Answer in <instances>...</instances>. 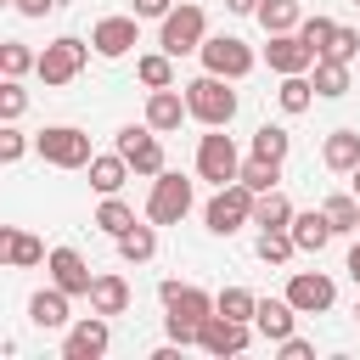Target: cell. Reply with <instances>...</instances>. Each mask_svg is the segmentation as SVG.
<instances>
[{"instance_id": "f6af8a7d", "label": "cell", "mask_w": 360, "mask_h": 360, "mask_svg": "<svg viewBox=\"0 0 360 360\" xmlns=\"http://www.w3.org/2000/svg\"><path fill=\"white\" fill-rule=\"evenodd\" d=\"M51 6H56V0H17V11H22V17H45Z\"/></svg>"}, {"instance_id": "1f68e13d", "label": "cell", "mask_w": 360, "mask_h": 360, "mask_svg": "<svg viewBox=\"0 0 360 360\" xmlns=\"http://www.w3.org/2000/svg\"><path fill=\"white\" fill-rule=\"evenodd\" d=\"M287 146H292V135H287L281 124H259V129H253V158L281 163V158H287Z\"/></svg>"}, {"instance_id": "7c38bea8", "label": "cell", "mask_w": 360, "mask_h": 360, "mask_svg": "<svg viewBox=\"0 0 360 360\" xmlns=\"http://www.w3.org/2000/svg\"><path fill=\"white\" fill-rule=\"evenodd\" d=\"M118 152L129 158L135 174H163V141L152 135V124H146V129H135V124L118 129Z\"/></svg>"}, {"instance_id": "ac0fdd59", "label": "cell", "mask_w": 360, "mask_h": 360, "mask_svg": "<svg viewBox=\"0 0 360 360\" xmlns=\"http://www.w3.org/2000/svg\"><path fill=\"white\" fill-rule=\"evenodd\" d=\"M292 321H298V309L287 298H259V309H253V332H264L270 343L292 338Z\"/></svg>"}, {"instance_id": "ab89813d", "label": "cell", "mask_w": 360, "mask_h": 360, "mask_svg": "<svg viewBox=\"0 0 360 360\" xmlns=\"http://www.w3.org/2000/svg\"><path fill=\"white\" fill-rule=\"evenodd\" d=\"M326 56H338V62H354V56H360V34H354V28H338Z\"/></svg>"}, {"instance_id": "d590c367", "label": "cell", "mask_w": 360, "mask_h": 360, "mask_svg": "<svg viewBox=\"0 0 360 360\" xmlns=\"http://www.w3.org/2000/svg\"><path fill=\"white\" fill-rule=\"evenodd\" d=\"M214 309H219V315H231V321H253V309H259V298H253L248 287H225V292L214 298Z\"/></svg>"}, {"instance_id": "d6a6232c", "label": "cell", "mask_w": 360, "mask_h": 360, "mask_svg": "<svg viewBox=\"0 0 360 360\" xmlns=\"http://www.w3.org/2000/svg\"><path fill=\"white\" fill-rule=\"evenodd\" d=\"M236 180H242L248 191H276V186H281V163H270V158H248Z\"/></svg>"}, {"instance_id": "ffe728a7", "label": "cell", "mask_w": 360, "mask_h": 360, "mask_svg": "<svg viewBox=\"0 0 360 360\" xmlns=\"http://www.w3.org/2000/svg\"><path fill=\"white\" fill-rule=\"evenodd\" d=\"M186 112H191V107H186V96H180L174 84L146 96V124H152V129H180V118H186Z\"/></svg>"}, {"instance_id": "4fadbf2b", "label": "cell", "mask_w": 360, "mask_h": 360, "mask_svg": "<svg viewBox=\"0 0 360 360\" xmlns=\"http://www.w3.org/2000/svg\"><path fill=\"white\" fill-rule=\"evenodd\" d=\"M51 281L62 287V292H73V298H90V287H96V276H90V264L79 259V248H51Z\"/></svg>"}, {"instance_id": "cb8c5ba5", "label": "cell", "mask_w": 360, "mask_h": 360, "mask_svg": "<svg viewBox=\"0 0 360 360\" xmlns=\"http://www.w3.org/2000/svg\"><path fill=\"white\" fill-rule=\"evenodd\" d=\"M90 309H96V315H124V309H129V281H124V276H96Z\"/></svg>"}, {"instance_id": "7dc6e473", "label": "cell", "mask_w": 360, "mask_h": 360, "mask_svg": "<svg viewBox=\"0 0 360 360\" xmlns=\"http://www.w3.org/2000/svg\"><path fill=\"white\" fill-rule=\"evenodd\" d=\"M231 11H259V0H225Z\"/></svg>"}, {"instance_id": "44dd1931", "label": "cell", "mask_w": 360, "mask_h": 360, "mask_svg": "<svg viewBox=\"0 0 360 360\" xmlns=\"http://www.w3.org/2000/svg\"><path fill=\"white\" fill-rule=\"evenodd\" d=\"M0 248H6V264H11V270H28V264H39V259H45V242H39V236H28V231H17V225H6V231H0Z\"/></svg>"}, {"instance_id": "d4e9b609", "label": "cell", "mask_w": 360, "mask_h": 360, "mask_svg": "<svg viewBox=\"0 0 360 360\" xmlns=\"http://www.w3.org/2000/svg\"><path fill=\"white\" fill-rule=\"evenodd\" d=\"M124 174H129V158H124V152H112V158H90V186H96L101 197H112V191L124 186Z\"/></svg>"}, {"instance_id": "30bf717a", "label": "cell", "mask_w": 360, "mask_h": 360, "mask_svg": "<svg viewBox=\"0 0 360 360\" xmlns=\"http://www.w3.org/2000/svg\"><path fill=\"white\" fill-rule=\"evenodd\" d=\"M107 343H112V332H107V315H84L79 326H68V338H62V360H101L107 354Z\"/></svg>"}, {"instance_id": "6da1fadb", "label": "cell", "mask_w": 360, "mask_h": 360, "mask_svg": "<svg viewBox=\"0 0 360 360\" xmlns=\"http://www.w3.org/2000/svg\"><path fill=\"white\" fill-rule=\"evenodd\" d=\"M186 107H191V118H197V124L225 129V124L236 118V90H225V79H219V73H202V79H191V84H186Z\"/></svg>"}, {"instance_id": "d6986e66", "label": "cell", "mask_w": 360, "mask_h": 360, "mask_svg": "<svg viewBox=\"0 0 360 360\" xmlns=\"http://www.w3.org/2000/svg\"><path fill=\"white\" fill-rule=\"evenodd\" d=\"M321 163L338 169V174H354L360 169V129H332L326 146H321Z\"/></svg>"}, {"instance_id": "277c9868", "label": "cell", "mask_w": 360, "mask_h": 360, "mask_svg": "<svg viewBox=\"0 0 360 360\" xmlns=\"http://www.w3.org/2000/svg\"><path fill=\"white\" fill-rule=\"evenodd\" d=\"M186 214H191V180H186V174H152L146 219H152V225H180Z\"/></svg>"}, {"instance_id": "ee69618b", "label": "cell", "mask_w": 360, "mask_h": 360, "mask_svg": "<svg viewBox=\"0 0 360 360\" xmlns=\"http://www.w3.org/2000/svg\"><path fill=\"white\" fill-rule=\"evenodd\" d=\"M174 0H135V17H169Z\"/></svg>"}, {"instance_id": "83f0119b", "label": "cell", "mask_w": 360, "mask_h": 360, "mask_svg": "<svg viewBox=\"0 0 360 360\" xmlns=\"http://www.w3.org/2000/svg\"><path fill=\"white\" fill-rule=\"evenodd\" d=\"M135 79H141L146 90H169V84H174V56H169V51L141 56V62H135Z\"/></svg>"}, {"instance_id": "3957f363", "label": "cell", "mask_w": 360, "mask_h": 360, "mask_svg": "<svg viewBox=\"0 0 360 360\" xmlns=\"http://www.w3.org/2000/svg\"><path fill=\"white\" fill-rule=\"evenodd\" d=\"M202 219H208V231H214V236H231V231H242V225H253V191H248L242 180H231V186H219V191L208 197V208H202Z\"/></svg>"}, {"instance_id": "9c48e42d", "label": "cell", "mask_w": 360, "mask_h": 360, "mask_svg": "<svg viewBox=\"0 0 360 360\" xmlns=\"http://www.w3.org/2000/svg\"><path fill=\"white\" fill-rule=\"evenodd\" d=\"M287 304H292L298 315H321V309L338 304V287H332V276H321V270H298V276L287 281Z\"/></svg>"}, {"instance_id": "c3c4849f", "label": "cell", "mask_w": 360, "mask_h": 360, "mask_svg": "<svg viewBox=\"0 0 360 360\" xmlns=\"http://www.w3.org/2000/svg\"><path fill=\"white\" fill-rule=\"evenodd\" d=\"M354 197H360V169H354Z\"/></svg>"}, {"instance_id": "7402d4cb", "label": "cell", "mask_w": 360, "mask_h": 360, "mask_svg": "<svg viewBox=\"0 0 360 360\" xmlns=\"http://www.w3.org/2000/svg\"><path fill=\"white\" fill-rule=\"evenodd\" d=\"M68 298H73V292H62V287L34 292V298H28V321L45 326V332H51V326H68Z\"/></svg>"}, {"instance_id": "bcb514c9", "label": "cell", "mask_w": 360, "mask_h": 360, "mask_svg": "<svg viewBox=\"0 0 360 360\" xmlns=\"http://www.w3.org/2000/svg\"><path fill=\"white\" fill-rule=\"evenodd\" d=\"M349 276H354V281H360V242H354V248H349Z\"/></svg>"}, {"instance_id": "e575fe53", "label": "cell", "mask_w": 360, "mask_h": 360, "mask_svg": "<svg viewBox=\"0 0 360 360\" xmlns=\"http://www.w3.org/2000/svg\"><path fill=\"white\" fill-rule=\"evenodd\" d=\"M292 253H298L292 231H259V259H264V264H287Z\"/></svg>"}, {"instance_id": "603a6c76", "label": "cell", "mask_w": 360, "mask_h": 360, "mask_svg": "<svg viewBox=\"0 0 360 360\" xmlns=\"http://www.w3.org/2000/svg\"><path fill=\"white\" fill-rule=\"evenodd\" d=\"M253 225L259 231H287L292 225V202L281 191H253Z\"/></svg>"}, {"instance_id": "60d3db41", "label": "cell", "mask_w": 360, "mask_h": 360, "mask_svg": "<svg viewBox=\"0 0 360 360\" xmlns=\"http://www.w3.org/2000/svg\"><path fill=\"white\" fill-rule=\"evenodd\" d=\"M163 326H169V338L186 349V343H197V332H202V321H180V315H163Z\"/></svg>"}, {"instance_id": "f1b7e54d", "label": "cell", "mask_w": 360, "mask_h": 360, "mask_svg": "<svg viewBox=\"0 0 360 360\" xmlns=\"http://www.w3.org/2000/svg\"><path fill=\"white\" fill-rule=\"evenodd\" d=\"M276 101H281V112H304V107L315 101V79H304V73H281Z\"/></svg>"}, {"instance_id": "74e56055", "label": "cell", "mask_w": 360, "mask_h": 360, "mask_svg": "<svg viewBox=\"0 0 360 360\" xmlns=\"http://www.w3.org/2000/svg\"><path fill=\"white\" fill-rule=\"evenodd\" d=\"M298 34H304V45H309L315 56H326V51H332V34H338V22H332V17H309V22H298Z\"/></svg>"}, {"instance_id": "7bdbcfd3", "label": "cell", "mask_w": 360, "mask_h": 360, "mask_svg": "<svg viewBox=\"0 0 360 360\" xmlns=\"http://www.w3.org/2000/svg\"><path fill=\"white\" fill-rule=\"evenodd\" d=\"M315 354V343H304V338H281V360H309Z\"/></svg>"}, {"instance_id": "9a60e30c", "label": "cell", "mask_w": 360, "mask_h": 360, "mask_svg": "<svg viewBox=\"0 0 360 360\" xmlns=\"http://www.w3.org/2000/svg\"><path fill=\"white\" fill-rule=\"evenodd\" d=\"M158 292H163V309H169V315H180V321H208V315H214V298H208L202 287H186V281H163Z\"/></svg>"}, {"instance_id": "4dcf8cb0", "label": "cell", "mask_w": 360, "mask_h": 360, "mask_svg": "<svg viewBox=\"0 0 360 360\" xmlns=\"http://www.w3.org/2000/svg\"><path fill=\"white\" fill-rule=\"evenodd\" d=\"M118 253H124L129 264H146V259L158 253V231H152V225H129V231L118 236Z\"/></svg>"}, {"instance_id": "f907efd6", "label": "cell", "mask_w": 360, "mask_h": 360, "mask_svg": "<svg viewBox=\"0 0 360 360\" xmlns=\"http://www.w3.org/2000/svg\"><path fill=\"white\" fill-rule=\"evenodd\" d=\"M354 6H360V0H354Z\"/></svg>"}, {"instance_id": "836d02e7", "label": "cell", "mask_w": 360, "mask_h": 360, "mask_svg": "<svg viewBox=\"0 0 360 360\" xmlns=\"http://www.w3.org/2000/svg\"><path fill=\"white\" fill-rule=\"evenodd\" d=\"M321 208H326V219H332L338 231H354V236H360V197H343V191H338V197H326Z\"/></svg>"}, {"instance_id": "f546056e", "label": "cell", "mask_w": 360, "mask_h": 360, "mask_svg": "<svg viewBox=\"0 0 360 360\" xmlns=\"http://www.w3.org/2000/svg\"><path fill=\"white\" fill-rule=\"evenodd\" d=\"M96 225H101V231L118 242V236L135 225V208H129V202H118V191H112V197H101V208H96Z\"/></svg>"}, {"instance_id": "2e32d148", "label": "cell", "mask_w": 360, "mask_h": 360, "mask_svg": "<svg viewBox=\"0 0 360 360\" xmlns=\"http://www.w3.org/2000/svg\"><path fill=\"white\" fill-rule=\"evenodd\" d=\"M141 17H101L96 22V34H90V45L101 51V56H124L129 45H141V28H135Z\"/></svg>"}, {"instance_id": "484cf974", "label": "cell", "mask_w": 360, "mask_h": 360, "mask_svg": "<svg viewBox=\"0 0 360 360\" xmlns=\"http://www.w3.org/2000/svg\"><path fill=\"white\" fill-rule=\"evenodd\" d=\"M315 96H349V62L315 56Z\"/></svg>"}, {"instance_id": "681fc988", "label": "cell", "mask_w": 360, "mask_h": 360, "mask_svg": "<svg viewBox=\"0 0 360 360\" xmlns=\"http://www.w3.org/2000/svg\"><path fill=\"white\" fill-rule=\"evenodd\" d=\"M354 321H360V304H354Z\"/></svg>"}, {"instance_id": "5bb4252c", "label": "cell", "mask_w": 360, "mask_h": 360, "mask_svg": "<svg viewBox=\"0 0 360 360\" xmlns=\"http://www.w3.org/2000/svg\"><path fill=\"white\" fill-rule=\"evenodd\" d=\"M264 62H270L276 73H309V68H315V51L304 45V34H270Z\"/></svg>"}, {"instance_id": "b9f144b4", "label": "cell", "mask_w": 360, "mask_h": 360, "mask_svg": "<svg viewBox=\"0 0 360 360\" xmlns=\"http://www.w3.org/2000/svg\"><path fill=\"white\" fill-rule=\"evenodd\" d=\"M22 152H28V141H22L17 129H0V163H17Z\"/></svg>"}, {"instance_id": "5b68a950", "label": "cell", "mask_w": 360, "mask_h": 360, "mask_svg": "<svg viewBox=\"0 0 360 360\" xmlns=\"http://www.w3.org/2000/svg\"><path fill=\"white\" fill-rule=\"evenodd\" d=\"M202 28H208V17H202V6H174V11L163 17V34H158V45H163L169 56H186V51H202Z\"/></svg>"}, {"instance_id": "4316f807", "label": "cell", "mask_w": 360, "mask_h": 360, "mask_svg": "<svg viewBox=\"0 0 360 360\" xmlns=\"http://www.w3.org/2000/svg\"><path fill=\"white\" fill-rule=\"evenodd\" d=\"M253 17L264 22V34H292L298 28V0H259Z\"/></svg>"}, {"instance_id": "7a4b0ae2", "label": "cell", "mask_w": 360, "mask_h": 360, "mask_svg": "<svg viewBox=\"0 0 360 360\" xmlns=\"http://www.w3.org/2000/svg\"><path fill=\"white\" fill-rule=\"evenodd\" d=\"M34 152L45 158V163H56V169H90V135L84 129H73V124H51V129H39V141H34Z\"/></svg>"}, {"instance_id": "8d00e7d4", "label": "cell", "mask_w": 360, "mask_h": 360, "mask_svg": "<svg viewBox=\"0 0 360 360\" xmlns=\"http://www.w3.org/2000/svg\"><path fill=\"white\" fill-rule=\"evenodd\" d=\"M0 68H6V79H22L28 68H39V56H34L22 39H6V45H0Z\"/></svg>"}, {"instance_id": "ba28073f", "label": "cell", "mask_w": 360, "mask_h": 360, "mask_svg": "<svg viewBox=\"0 0 360 360\" xmlns=\"http://www.w3.org/2000/svg\"><path fill=\"white\" fill-rule=\"evenodd\" d=\"M84 56H90V45L73 39V34H62V39H51V45L39 51V79H45V84H68V79H79Z\"/></svg>"}, {"instance_id": "e0dca14e", "label": "cell", "mask_w": 360, "mask_h": 360, "mask_svg": "<svg viewBox=\"0 0 360 360\" xmlns=\"http://www.w3.org/2000/svg\"><path fill=\"white\" fill-rule=\"evenodd\" d=\"M292 242H298V253H321L332 236H338V225L326 219V208H309V214H292Z\"/></svg>"}, {"instance_id": "52a82bcc", "label": "cell", "mask_w": 360, "mask_h": 360, "mask_svg": "<svg viewBox=\"0 0 360 360\" xmlns=\"http://www.w3.org/2000/svg\"><path fill=\"white\" fill-rule=\"evenodd\" d=\"M202 68L219 73V79H248L253 73V51L236 34H214V39H202Z\"/></svg>"}, {"instance_id": "8fae6325", "label": "cell", "mask_w": 360, "mask_h": 360, "mask_svg": "<svg viewBox=\"0 0 360 360\" xmlns=\"http://www.w3.org/2000/svg\"><path fill=\"white\" fill-rule=\"evenodd\" d=\"M248 338H253V321H231V315H219V309H214V315L202 321V332H197V343H202L208 354H219V360H225V354H242Z\"/></svg>"}, {"instance_id": "f35d334b", "label": "cell", "mask_w": 360, "mask_h": 360, "mask_svg": "<svg viewBox=\"0 0 360 360\" xmlns=\"http://www.w3.org/2000/svg\"><path fill=\"white\" fill-rule=\"evenodd\" d=\"M22 107H28V90H22L17 79H6V84H0V118L11 124V118H22Z\"/></svg>"}, {"instance_id": "8992f818", "label": "cell", "mask_w": 360, "mask_h": 360, "mask_svg": "<svg viewBox=\"0 0 360 360\" xmlns=\"http://www.w3.org/2000/svg\"><path fill=\"white\" fill-rule=\"evenodd\" d=\"M197 174H202V180H214V186H231V180L242 174V158H236L231 135L208 129V135L197 141Z\"/></svg>"}]
</instances>
